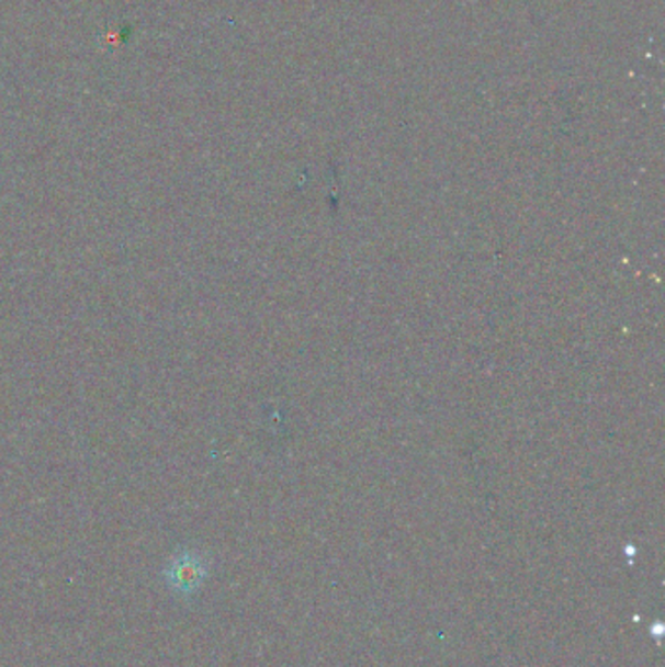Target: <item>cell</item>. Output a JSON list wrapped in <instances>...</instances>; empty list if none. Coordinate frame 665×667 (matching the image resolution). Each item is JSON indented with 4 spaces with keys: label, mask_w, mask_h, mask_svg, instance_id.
<instances>
[{
    "label": "cell",
    "mask_w": 665,
    "mask_h": 667,
    "mask_svg": "<svg viewBox=\"0 0 665 667\" xmlns=\"http://www.w3.org/2000/svg\"><path fill=\"white\" fill-rule=\"evenodd\" d=\"M205 578H207V561L195 551H180L172 556V561L168 562L165 568L168 588L172 589L176 596L190 597L198 593Z\"/></svg>",
    "instance_id": "6da1fadb"
}]
</instances>
